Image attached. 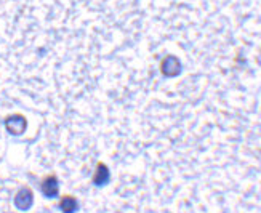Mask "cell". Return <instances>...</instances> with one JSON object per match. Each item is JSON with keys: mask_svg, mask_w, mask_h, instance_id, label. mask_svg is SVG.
<instances>
[{"mask_svg": "<svg viewBox=\"0 0 261 213\" xmlns=\"http://www.w3.org/2000/svg\"><path fill=\"white\" fill-rule=\"evenodd\" d=\"M4 125L10 135H13V137H21L28 128V119L22 114H10L5 117Z\"/></svg>", "mask_w": 261, "mask_h": 213, "instance_id": "cell-1", "label": "cell"}, {"mask_svg": "<svg viewBox=\"0 0 261 213\" xmlns=\"http://www.w3.org/2000/svg\"><path fill=\"white\" fill-rule=\"evenodd\" d=\"M15 207L21 211H28L34 205V193L29 186H21L13 199Z\"/></svg>", "mask_w": 261, "mask_h": 213, "instance_id": "cell-2", "label": "cell"}, {"mask_svg": "<svg viewBox=\"0 0 261 213\" xmlns=\"http://www.w3.org/2000/svg\"><path fill=\"white\" fill-rule=\"evenodd\" d=\"M40 191H42V194L47 197V199L58 197V194H60V181H58V176L53 175V173L43 176L42 181H40Z\"/></svg>", "mask_w": 261, "mask_h": 213, "instance_id": "cell-3", "label": "cell"}, {"mask_svg": "<svg viewBox=\"0 0 261 213\" xmlns=\"http://www.w3.org/2000/svg\"><path fill=\"white\" fill-rule=\"evenodd\" d=\"M183 71V66H181V61L173 55H168L162 60L161 63V72L165 77H176Z\"/></svg>", "mask_w": 261, "mask_h": 213, "instance_id": "cell-4", "label": "cell"}, {"mask_svg": "<svg viewBox=\"0 0 261 213\" xmlns=\"http://www.w3.org/2000/svg\"><path fill=\"white\" fill-rule=\"evenodd\" d=\"M111 173H109V168L103 164V162H99L96 165V170H95V175H93V183L96 186H105L108 183V179H109Z\"/></svg>", "mask_w": 261, "mask_h": 213, "instance_id": "cell-5", "label": "cell"}, {"mask_svg": "<svg viewBox=\"0 0 261 213\" xmlns=\"http://www.w3.org/2000/svg\"><path fill=\"white\" fill-rule=\"evenodd\" d=\"M77 199L72 196H64L60 200V210L63 213H75L77 211Z\"/></svg>", "mask_w": 261, "mask_h": 213, "instance_id": "cell-6", "label": "cell"}]
</instances>
